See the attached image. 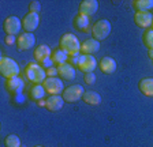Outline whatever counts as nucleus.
I'll return each instance as SVG.
<instances>
[{
	"label": "nucleus",
	"instance_id": "f257e3e1",
	"mask_svg": "<svg viewBox=\"0 0 153 147\" xmlns=\"http://www.w3.org/2000/svg\"><path fill=\"white\" fill-rule=\"evenodd\" d=\"M59 45H60L62 51L66 52L68 56H71V57L79 56L81 42H79V40L76 38V35L73 34V33H66V34L62 35Z\"/></svg>",
	"mask_w": 153,
	"mask_h": 147
},
{
	"label": "nucleus",
	"instance_id": "f03ea898",
	"mask_svg": "<svg viewBox=\"0 0 153 147\" xmlns=\"http://www.w3.org/2000/svg\"><path fill=\"white\" fill-rule=\"evenodd\" d=\"M26 74V78H27L30 82H33L34 85H40V83H44L45 79H47V70L40 65L37 63H30L27 64V67L25 70Z\"/></svg>",
	"mask_w": 153,
	"mask_h": 147
},
{
	"label": "nucleus",
	"instance_id": "7ed1b4c3",
	"mask_svg": "<svg viewBox=\"0 0 153 147\" xmlns=\"http://www.w3.org/2000/svg\"><path fill=\"white\" fill-rule=\"evenodd\" d=\"M0 74L1 76L11 79L19 75V65L14 59L7 57V56H1L0 59Z\"/></svg>",
	"mask_w": 153,
	"mask_h": 147
},
{
	"label": "nucleus",
	"instance_id": "20e7f679",
	"mask_svg": "<svg viewBox=\"0 0 153 147\" xmlns=\"http://www.w3.org/2000/svg\"><path fill=\"white\" fill-rule=\"evenodd\" d=\"M111 29H112V26H111V22H109V21H107V19L97 21L92 27L93 38L97 40V41H102V40H105L109 35Z\"/></svg>",
	"mask_w": 153,
	"mask_h": 147
},
{
	"label": "nucleus",
	"instance_id": "39448f33",
	"mask_svg": "<svg viewBox=\"0 0 153 147\" xmlns=\"http://www.w3.org/2000/svg\"><path fill=\"white\" fill-rule=\"evenodd\" d=\"M42 86H44L45 91H47L49 96H60V94H63L64 91V85L63 82H62L60 78H47L45 79V82L42 83Z\"/></svg>",
	"mask_w": 153,
	"mask_h": 147
},
{
	"label": "nucleus",
	"instance_id": "423d86ee",
	"mask_svg": "<svg viewBox=\"0 0 153 147\" xmlns=\"http://www.w3.org/2000/svg\"><path fill=\"white\" fill-rule=\"evenodd\" d=\"M83 93H85V90H83V87L81 86V85H71V86H68L67 89H64L62 97H63V99L66 102L73 104L82 98Z\"/></svg>",
	"mask_w": 153,
	"mask_h": 147
},
{
	"label": "nucleus",
	"instance_id": "0eeeda50",
	"mask_svg": "<svg viewBox=\"0 0 153 147\" xmlns=\"http://www.w3.org/2000/svg\"><path fill=\"white\" fill-rule=\"evenodd\" d=\"M76 67L79 68V71H82L83 74L93 72L97 68V60L94 59L93 54H79Z\"/></svg>",
	"mask_w": 153,
	"mask_h": 147
},
{
	"label": "nucleus",
	"instance_id": "6e6552de",
	"mask_svg": "<svg viewBox=\"0 0 153 147\" xmlns=\"http://www.w3.org/2000/svg\"><path fill=\"white\" fill-rule=\"evenodd\" d=\"M3 29L7 33V35H16L22 29V21L19 19L18 16L11 15L4 21Z\"/></svg>",
	"mask_w": 153,
	"mask_h": 147
},
{
	"label": "nucleus",
	"instance_id": "1a4fd4ad",
	"mask_svg": "<svg viewBox=\"0 0 153 147\" xmlns=\"http://www.w3.org/2000/svg\"><path fill=\"white\" fill-rule=\"evenodd\" d=\"M34 44H36V37L33 33H22L16 40V46H18V51L21 52L34 48Z\"/></svg>",
	"mask_w": 153,
	"mask_h": 147
},
{
	"label": "nucleus",
	"instance_id": "9d476101",
	"mask_svg": "<svg viewBox=\"0 0 153 147\" xmlns=\"http://www.w3.org/2000/svg\"><path fill=\"white\" fill-rule=\"evenodd\" d=\"M38 23H40V16H38V14L34 12H29L27 15L23 16L22 19L23 30L26 33H33L38 27Z\"/></svg>",
	"mask_w": 153,
	"mask_h": 147
},
{
	"label": "nucleus",
	"instance_id": "9b49d317",
	"mask_svg": "<svg viewBox=\"0 0 153 147\" xmlns=\"http://www.w3.org/2000/svg\"><path fill=\"white\" fill-rule=\"evenodd\" d=\"M99 10V1L97 0H83L79 4V14L86 16L94 15Z\"/></svg>",
	"mask_w": 153,
	"mask_h": 147
},
{
	"label": "nucleus",
	"instance_id": "f8f14e48",
	"mask_svg": "<svg viewBox=\"0 0 153 147\" xmlns=\"http://www.w3.org/2000/svg\"><path fill=\"white\" fill-rule=\"evenodd\" d=\"M134 22L138 27L142 29H148L153 23V14L150 12H135L134 15Z\"/></svg>",
	"mask_w": 153,
	"mask_h": 147
},
{
	"label": "nucleus",
	"instance_id": "ddd939ff",
	"mask_svg": "<svg viewBox=\"0 0 153 147\" xmlns=\"http://www.w3.org/2000/svg\"><path fill=\"white\" fill-rule=\"evenodd\" d=\"M64 101L62 96H49L47 99H45V108L51 112H57L60 110L64 105Z\"/></svg>",
	"mask_w": 153,
	"mask_h": 147
},
{
	"label": "nucleus",
	"instance_id": "4468645a",
	"mask_svg": "<svg viewBox=\"0 0 153 147\" xmlns=\"http://www.w3.org/2000/svg\"><path fill=\"white\" fill-rule=\"evenodd\" d=\"M100 51V41L94 38H89L81 44V53L82 54H93Z\"/></svg>",
	"mask_w": 153,
	"mask_h": 147
},
{
	"label": "nucleus",
	"instance_id": "2eb2a0df",
	"mask_svg": "<svg viewBox=\"0 0 153 147\" xmlns=\"http://www.w3.org/2000/svg\"><path fill=\"white\" fill-rule=\"evenodd\" d=\"M52 56V51L48 45H40L34 49V60H37L38 63H45L47 60H49Z\"/></svg>",
	"mask_w": 153,
	"mask_h": 147
},
{
	"label": "nucleus",
	"instance_id": "dca6fc26",
	"mask_svg": "<svg viewBox=\"0 0 153 147\" xmlns=\"http://www.w3.org/2000/svg\"><path fill=\"white\" fill-rule=\"evenodd\" d=\"M57 72H59V76L63 80H74L75 79V75H76L75 68H74L73 64H70V63L57 67Z\"/></svg>",
	"mask_w": 153,
	"mask_h": 147
},
{
	"label": "nucleus",
	"instance_id": "f3484780",
	"mask_svg": "<svg viewBox=\"0 0 153 147\" xmlns=\"http://www.w3.org/2000/svg\"><path fill=\"white\" fill-rule=\"evenodd\" d=\"M6 87L10 93L19 94L23 90V87H25V83H23V79H21L19 76H15V78H11V79H7Z\"/></svg>",
	"mask_w": 153,
	"mask_h": 147
},
{
	"label": "nucleus",
	"instance_id": "a211bd4d",
	"mask_svg": "<svg viewBox=\"0 0 153 147\" xmlns=\"http://www.w3.org/2000/svg\"><path fill=\"white\" fill-rule=\"evenodd\" d=\"M100 70L102 74H107V75H111L116 71V61L114 60L109 56H105L100 60Z\"/></svg>",
	"mask_w": 153,
	"mask_h": 147
},
{
	"label": "nucleus",
	"instance_id": "6ab92c4d",
	"mask_svg": "<svg viewBox=\"0 0 153 147\" xmlns=\"http://www.w3.org/2000/svg\"><path fill=\"white\" fill-rule=\"evenodd\" d=\"M51 61L53 65L56 67H60L63 64L68 63V54L66 52H63L62 49H56V51L52 52V56H51Z\"/></svg>",
	"mask_w": 153,
	"mask_h": 147
},
{
	"label": "nucleus",
	"instance_id": "aec40b11",
	"mask_svg": "<svg viewBox=\"0 0 153 147\" xmlns=\"http://www.w3.org/2000/svg\"><path fill=\"white\" fill-rule=\"evenodd\" d=\"M74 25H75V29L81 30L83 33H89V16L78 14L74 19Z\"/></svg>",
	"mask_w": 153,
	"mask_h": 147
},
{
	"label": "nucleus",
	"instance_id": "412c9836",
	"mask_svg": "<svg viewBox=\"0 0 153 147\" xmlns=\"http://www.w3.org/2000/svg\"><path fill=\"white\" fill-rule=\"evenodd\" d=\"M82 99L85 101V104L92 106H97L101 104V96L99 93H96V91H85Z\"/></svg>",
	"mask_w": 153,
	"mask_h": 147
},
{
	"label": "nucleus",
	"instance_id": "4be33fe9",
	"mask_svg": "<svg viewBox=\"0 0 153 147\" xmlns=\"http://www.w3.org/2000/svg\"><path fill=\"white\" fill-rule=\"evenodd\" d=\"M133 7L137 12H149V10L153 8V0H134Z\"/></svg>",
	"mask_w": 153,
	"mask_h": 147
},
{
	"label": "nucleus",
	"instance_id": "5701e85b",
	"mask_svg": "<svg viewBox=\"0 0 153 147\" xmlns=\"http://www.w3.org/2000/svg\"><path fill=\"white\" fill-rule=\"evenodd\" d=\"M140 90L143 96L153 97V78H145L140 80Z\"/></svg>",
	"mask_w": 153,
	"mask_h": 147
},
{
	"label": "nucleus",
	"instance_id": "b1692460",
	"mask_svg": "<svg viewBox=\"0 0 153 147\" xmlns=\"http://www.w3.org/2000/svg\"><path fill=\"white\" fill-rule=\"evenodd\" d=\"M45 89L42 85H34V86L32 87V90H30V98L34 99V101H40V99H42L45 97Z\"/></svg>",
	"mask_w": 153,
	"mask_h": 147
},
{
	"label": "nucleus",
	"instance_id": "393cba45",
	"mask_svg": "<svg viewBox=\"0 0 153 147\" xmlns=\"http://www.w3.org/2000/svg\"><path fill=\"white\" fill-rule=\"evenodd\" d=\"M4 144H6V147H21V139L16 135L11 134L6 137Z\"/></svg>",
	"mask_w": 153,
	"mask_h": 147
},
{
	"label": "nucleus",
	"instance_id": "a878e982",
	"mask_svg": "<svg viewBox=\"0 0 153 147\" xmlns=\"http://www.w3.org/2000/svg\"><path fill=\"white\" fill-rule=\"evenodd\" d=\"M143 42L149 48V51L153 49V29H148L145 32V34H143Z\"/></svg>",
	"mask_w": 153,
	"mask_h": 147
},
{
	"label": "nucleus",
	"instance_id": "bb28decb",
	"mask_svg": "<svg viewBox=\"0 0 153 147\" xmlns=\"http://www.w3.org/2000/svg\"><path fill=\"white\" fill-rule=\"evenodd\" d=\"M29 8H30V12H34V14H38L40 10H41V3L37 1V0H32L29 3Z\"/></svg>",
	"mask_w": 153,
	"mask_h": 147
},
{
	"label": "nucleus",
	"instance_id": "cd10ccee",
	"mask_svg": "<svg viewBox=\"0 0 153 147\" xmlns=\"http://www.w3.org/2000/svg\"><path fill=\"white\" fill-rule=\"evenodd\" d=\"M94 82H96V75H94V72H88V74H85V83L93 85Z\"/></svg>",
	"mask_w": 153,
	"mask_h": 147
},
{
	"label": "nucleus",
	"instance_id": "c85d7f7f",
	"mask_svg": "<svg viewBox=\"0 0 153 147\" xmlns=\"http://www.w3.org/2000/svg\"><path fill=\"white\" fill-rule=\"evenodd\" d=\"M56 75H59V72H57V68L49 67V68L47 70V76H48V78H55Z\"/></svg>",
	"mask_w": 153,
	"mask_h": 147
},
{
	"label": "nucleus",
	"instance_id": "c756f323",
	"mask_svg": "<svg viewBox=\"0 0 153 147\" xmlns=\"http://www.w3.org/2000/svg\"><path fill=\"white\" fill-rule=\"evenodd\" d=\"M16 40H18V38H15V35H6L4 42H6L7 45H13V44H15V42H16Z\"/></svg>",
	"mask_w": 153,
	"mask_h": 147
},
{
	"label": "nucleus",
	"instance_id": "7c9ffc66",
	"mask_svg": "<svg viewBox=\"0 0 153 147\" xmlns=\"http://www.w3.org/2000/svg\"><path fill=\"white\" fill-rule=\"evenodd\" d=\"M149 56H150V59H153V49L149 51Z\"/></svg>",
	"mask_w": 153,
	"mask_h": 147
},
{
	"label": "nucleus",
	"instance_id": "2f4dec72",
	"mask_svg": "<svg viewBox=\"0 0 153 147\" xmlns=\"http://www.w3.org/2000/svg\"><path fill=\"white\" fill-rule=\"evenodd\" d=\"M36 147H42V146H36Z\"/></svg>",
	"mask_w": 153,
	"mask_h": 147
},
{
	"label": "nucleus",
	"instance_id": "473e14b6",
	"mask_svg": "<svg viewBox=\"0 0 153 147\" xmlns=\"http://www.w3.org/2000/svg\"><path fill=\"white\" fill-rule=\"evenodd\" d=\"M152 27H153V23H152Z\"/></svg>",
	"mask_w": 153,
	"mask_h": 147
}]
</instances>
